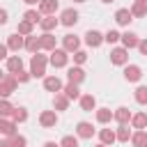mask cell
<instances>
[{"label": "cell", "instance_id": "obj_1", "mask_svg": "<svg viewBox=\"0 0 147 147\" xmlns=\"http://www.w3.org/2000/svg\"><path fill=\"white\" fill-rule=\"evenodd\" d=\"M46 64H48V57L44 53H32V57H30V76L32 78H44L46 76Z\"/></svg>", "mask_w": 147, "mask_h": 147}, {"label": "cell", "instance_id": "obj_2", "mask_svg": "<svg viewBox=\"0 0 147 147\" xmlns=\"http://www.w3.org/2000/svg\"><path fill=\"white\" fill-rule=\"evenodd\" d=\"M110 64H115V67H126V64H129V51H126L124 46H115V48L110 51Z\"/></svg>", "mask_w": 147, "mask_h": 147}, {"label": "cell", "instance_id": "obj_3", "mask_svg": "<svg viewBox=\"0 0 147 147\" xmlns=\"http://www.w3.org/2000/svg\"><path fill=\"white\" fill-rule=\"evenodd\" d=\"M16 85H18V80H16L11 74H7V76L0 80V99H9V94L16 92Z\"/></svg>", "mask_w": 147, "mask_h": 147}, {"label": "cell", "instance_id": "obj_4", "mask_svg": "<svg viewBox=\"0 0 147 147\" xmlns=\"http://www.w3.org/2000/svg\"><path fill=\"white\" fill-rule=\"evenodd\" d=\"M69 57H71V55H69L67 51H62V48H55V51L48 55V62H51L55 69H62V67H67V64H69Z\"/></svg>", "mask_w": 147, "mask_h": 147}, {"label": "cell", "instance_id": "obj_5", "mask_svg": "<svg viewBox=\"0 0 147 147\" xmlns=\"http://www.w3.org/2000/svg\"><path fill=\"white\" fill-rule=\"evenodd\" d=\"M94 133H96V129L92 126V122H85V119H83V122L76 124V138H78V140H90Z\"/></svg>", "mask_w": 147, "mask_h": 147}, {"label": "cell", "instance_id": "obj_6", "mask_svg": "<svg viewBox=\"0 0 147 147\" xmlns=\"http://www.w3.org/2000/svg\"><path fill=\"white\" fill-rule=\"evenodd\" d=\"M78 23V11L74 9V7H67V9H62V14H60V25H64V28H71V25H76Z\"/></svg>", "mask_w": 147, "mask_h": 147}, {"label": "cell", "instance_id": "obj_7", "mask_svg": "<svg viewBox=\"0 0 147 147\" xmlns=\"http://www.w3.org/2000/svg\"><path fill=\"white\" fill-rule=\"evenodd\" d=\"M62 51H67L69 55L76 53V51H80V37H76V34H64V37H62Z\"/></svg>", "mask_w": 147, "mask_h": 147}, {"label": "cell", "instance_id": "obj_8", "mask_svg": "<svg viewBox=\"0 0 147 147\" xmlns=\"http://www.w3.org/2000/svg\"><path fill=\"white\" fill-rule=\"evenodd\" d=\"M39 124H41L44 129H53V126L57 124V113H55V110H41V113H39Z\"/></svg>", "mask_w": 147, "mask_h": 147}, {"label": "cell", "instance_id": "obj_9", "mask_svg": "<svg viewBox=\"0 0 147 147\" xmlns=\"http://www.w3.org/2000/svg\"><path fill=\"white\" fill-rule=\"evenodd\" d=\"M37 7H39V14L41 16H55V11L60 9V2L57 0H41Z\"/></svg>", "mask_w": 147, "mask_h": 147}, {"label": "cell", "instance_id": "obj_10", "mask_svg": "<svg viewBox=\"0 0 147 147\" xmlns=\"http://www.w3.org/2000/svg\"><path fill=\"white\" fill-rule=\"evenodd\" d=\"M119 41H122V46L126 48V51H131V48H138V41H140V37L136 34V32H122L119 34Z\"/></svg>", "mask_w": 147, "mask_h": 147}, {"label": "cell", "instance_id": "obj_11", "mask_svg": "<svg viewBox=\"0 0 147 147\" xmlns=\"http://www.w3.org/2000/svg\"><path fill=\"white\" fill-rule=\"evenodd\" d=\"M5 46H7L11 53H18V51L25 46V37H21L18 32H14V34H9V37H7V44H5Z\"/></svg>", "mask_w": 147, "mask_h": 147}, {"label": "cell", "instance_id": "obj_12", "mask_svg": "<svg viewBox=\"0 0 147 147\" xmlns=\"http://www.w3.org/2000/svg\"><path fill=\"white\" fill-rule=\"evenodd\" d=\"M39 44H41V51H48V53H53L57 48V39H55L53 32H44L39 37Z\"/></svg>", "mask_w": 147, "mask_h": 147}, {"label": "cell", "instance_id": "obj_13", "mask_svg": "<svg viewBox=\"0 0 147 147\" xmlns=\"http://www.w3.org/2000/svg\"><path fill=\"white\" fill-rule=\"evenodd\" d=\"M5 62H7V74L16 76L18 71H23V57L21 55H9Z\"/></svg>", "mask_w": 147, "mask_h": 147}, {"label": "cell", "instance_id": "obj_14", "mask_svg": "<svg viewBox=\"0 0 147 147\" xmlns=\"http://www.w3.org/2000/svg\"><path fill=\"white\" fill-rule=\"evenodd\" d=\"M62 80L57 78V76H44V90L46 92H53V94H57V92H62Z\"/></svg>", "mask_w": 147, "mask_h": 147}, {"label": "cell", "instance_id": "obj_15", "mask_svg": "<svg viewBox=\"0 0 147 147\" xmlns=\"http://www.w3.org/2000/svg\"><path fill=\"white\" fill-rule=\"evenodd\" d=\"M85 44H87L90 48H99V46L103 44V34H101L99 30H87V32H85Z\"/></svg>", "mask_w": 147, "mask_h": 147}, {"label": "cell", "instance_id": "obj_16", "mask_svg": "<svg viewBox=\"0 0 147 147\" xmlns=\"http://www.w3.org/2000/svg\"><path fill=\"white\" fill-rule=\"evenodd\" d=\"M124 78H126L129 83H138V80L142 78V69H140L138 64H126V67H124Z\"/></svg>", "mask_w": 147, "mask_h": 147}, {"label": "cell", "instance_id": "obj_17", "mask_svg": "<svg viewBox=\"0 0 147 147\" xmlns=\"http://www.w3.org/2000/svg\"><path fill=\"white\" fill-rule=\"evenodd\" d=\"M67 78H69V83H74V85H80L83 80H85V69L83 67H69V71H67Z\"/></svg>", "mask_w": 147, "mask_h": 147}, {"label": "cell", "instance_id": "obj_18", "mask_svg": "<svg viewBox=\"0 0 147 147\" xmlns=\"http://www.w3.org/2000/svg\"><path fill=\"white\" fill-rule=\"evenodd\" d=\"M131 115H133V113H131L126 106H119L117 110H113V119H115L117 124H129V122H131Z\"/></svg>", "mask_w": 147, "mask_h": 147}, {"label": "cell", "instance_id": "obj_19", "mask_svg": "<svg viewBox=\"0 0 147 147\" xmlns=\"http://www.w3.org/2000/svg\"><path fill=\"white\" fill-rule=\"evenodd\" d=\"M131 21H133V16H131L129 7H119V9L115 11V23H117V25H122V28H124V25H129Z\"/></svg>", "mask_w": 147, "mask_h": 147}, {"label": "cell", "instance_id": "obj_20", "mask_svg": "<svg viewBox=\"0 0 147 147\" xmlns=\"http://www.w3.org/2000/svg\"><path fill=\"white\" fill-rule=\"evenodd\" d=\"M16 133V124L11 122V117H0V136L9 138Z\"/></svg>", "mask_w": 147, "mask_h": 147}, {"label": "cell", "instance_id": "obj_21", "mask_svg": "<svg viewBox=\"0 0 147 147\" xmlns=\"http://www.w3.org/2000/svg\"><path fill=\"white\" fill-rule=\"evenodd\" d=\"M80 108L85 110V113H92V110H96V96L94 94H80Z\"/></svg>", "mask_w": 147, "mask_h": 147}, {"label": "cell", "instance_id": "obj_22", "mask_svg": "<svg viewBox=\"0 0 147 147\" xmlns=\"http://www.w3.org/2000/svg\"><path fill=\"white\" fill-rule=\"evenodd\" d=\"M57 25H60V18H55V16H41V21H39V28L44 32H53Z\"/></svg>", "mask_w": 147, "mask_h": 147}, {"label": "cell", "instance_id": "obj_23", "mask_svg": "<svg viewBox=\"0 0 147 147\" xmlns=\"http://www.w3.org/2000/svg\"><path fill=\"white\" fill-rule=\"evenodd\" d=\"M133 147H142V145H147V131L145 129H136L133 133H131V140H129Z\"/></svg>", "mask_w": 147, "mask_h": 147}, {"label": "cell", "instance_id": "obj_24", "mask_svg": "<svg viewBox=\"0 0 147 147\" xmlns=\"http://www.w3.org/2000/svg\"><path fill=\"white\" fill-rule=\"evenodd\" d=\"M94 117H96L99 124H110L113 122V110L110 108H96L94 110Z\"/></svg>", "mask_w": 147, "mask_h": 147}, {"label": "cell", "instance_id": "obj_25", "mask_svg": "<svg viewBox=\"0 0 147 147\" xmlns=\"http://www.w3.org/2000/svg\"><path fill=\"white\" fill-rule=\"evenodd\" d=\"M131 129H129V124H119L117 129H115V138H117V142H129L131 140Z\"/></svg>", "mask_w": 147, "mask_h": 147}, {"label": "cell", "instance_id": "obj_26", "mask_svg": "<svg viewBox=\"0 0 147 147\" xmlns=\"http://www.w3.org/2000/svg\"><path fill=\"white\" fill-rule=\"evenodd\" d=\"M99 140H101V145H106V147H110L113 142H117L115 129H101V131H99Z\"/></svg>", "mask_w": 147, "mask_h": 147}, {"label": "cell", "instance_id": "obj_27", "mask_svg": "<svg viewBox=\"0 0 147 147\" xmlns=\"http://www.w3.org/2000/svg\"><path fill=\"white\" fill-rule=\"evenodd\" d=\"M129 124L131 129H147V113H133Z\"/></svg>", "mask_w": 147, "mask_h": 147}, {"label": "cell", "instance_id": "obj_28", "mask_svg": "<svg viewBox=\"0 0 147 147\" xmlns=\"http://www.w3.org/2000/svg\"><path fill=\"white\" fill-rule=\"evenodd\" d=\"M28 53H39L41 51V44H39V37L37 34H30V37H25V46H23Z\"/></svg>", "mask_w": 147, "mask_h": 147}, {"label": "cell", "instance_id": "obj_29", "mask_svg": "<svg viewBox=\"0 0 147 147\" xmlns=\"http://www.w3.org/2000/svg\"><path fill=\"white\" fill-rule=\"evenodd\" d=\"M62 94H64L69 101H74V99H80V90H78V85H74V83H67V85L62 87Z\"/></svg>", "mask_w": 147, "mask_h": 147}, {"label": "cell", "instance_id": "obj_30", "mask_svg": "<svg viewBox=\"0 0 147 147\" xmlns=\"http://www.w3.org/2000/svg\"><path fill=\"white\" fill-rule=\"evenodd\" d=\"M69 108V99L62 94V92H57L55 96H53V110L57 113V110H67Z\"/></svg>", "mask_w": 147, "mask_h": 147}, {"label": "cell", "instance_id": "obj_31", "mask_svg": "<svg viewBox=\"0 0 147 147\" xmlns=\"http://www.w3.org/2000/svg\"><path fill=\"white\" fill-rule=\"evenodd\" d=\"M129 11H131L133 18H142V16H147V5L145 2H133L129 7Z\"/></svg>", "mask_w": 147, "mask_h": 147}, {"label": "cell", "instance_id": "obj_32", "mask_svg": "<svg viewBox=\"0 0 147 147\" xmlns=\"http://www.w3.org/2000/svg\"><path fill=\"white\" fill-rule=\"evenodd\" d=\"M23 21H28V23H32V25H39V21H41V14H39V9H34V7L25 9V14H23Z\"/></svg>", "mask_w": 147, "mask_h": 147}, {"label": "cell", "instance_id": "obj_33", "mask_svg": "<svg viewBox=\"0 0 147 147\" xmlns=\"http://www.w3.org/2000/svg\"><path fill=\"white\" fill-rule=\"evenodd\" d=\"M11 122H14V124H23V122H28V108H23V106L14 108V113H11Z\"/></svg>", "mask_w": 147, "mask_h": 147}, {"label": "cell", "instance_id": "obj_34", "mask_svg": "<svg viewBox=\"0 0 147 147\" xmlns=\"http://www.w3.org/2000/svg\"><path fill=\"white\" fill-rule=\"evenodd\" d=\"M133 99H136V103L147 106V85H138L136 92H133Z\"/></svg>", "mask_w": 147, "mask_h": 147}, {"label": "cell", "instance_id": "obj_35", "mask_svg": "<svg viewBox=\"0 0 147 147\" xmlns=\"http://www.w3.org/2000/svg\"><path fill=\"white\" fill-rule=\"evenodd\" d=\"M32 30H34V25H32V23H28V21H18V25H16V32H18L21 37H30V34H32Z\"/></svg>", "mask_w": 147, "mask_h": 147}, {"label": "cell", "instance_id": "obj_36", "mask_svg": "<svg viewBox=\"0 0 147 147\" xmlns=\"http://www.w3.org/2000/svg\"><path fill=\"white\" fill-rule=\"evenodd\" d=\"M7 140H9V147H25V145H28V138H25V136H21V133L9 136Z\"/></svg>", "mask_w": 147, "mask_h": 147}, {"label": "cell", "instance_id": "obj_37", "mask_svg": "<svg viewBox=\"0 0 147 147\" xmlns=\"http://www.w3.org/2000/svg\"><path fill=\"white\" fill-rule=\"evenodd\" d=\"M14 113V106L9 99H0V117H11Z\"/></svg>", "mask_w": 147, "mask_h": 147}, {"label": "cell", "instance_id": "obj_38", "mask_svg": "<svg viewBox=\"0 0 147 147\" xmlns=\"http://www.w3.org/2000/svg\"><path fill=\"white\" fill-rule=\"evenodd\" d=\"M71 57H74V64H76V67H80V64L87 62V53H85V51H76V53H71Z\"/></svg>", "mask_w": 147, "mask_h": 147}, {"label": "cell", "instance_id": "obj_39", "mask_svg": "<svg viewBox=\"0 0 147 147\" xmlns=\"http://www.w3.org/2000/svg\"><path fill=\"white\" fill-rule=\"evenodd\" d=\"M60 147H78V138L76 136H62Z\"/></svg>", "mask_w": 147, "mask_h": 147}, {"label": "cell", "instance_id": "obj_40", "mask_svg": "<svg viewBox=\"0 0 147 147\" xmlns=\"http://www.w3.org/2000/svg\"><path fill=\"white\" fill-rule=\"evenodd\" d=\"M103 41H106V44H117V41H119V32H117V30H108V32L103 34Z\"/></svg>", "mask_w": 147, "mask_h": 147}, {"label": "cell", "instance_id": "obj_41", "mask_svg": "<svg viewBox=\"0 0 147 147\" xmlns=\"http://www.w3.org/2000/svg\"><path fill=\"white\" fill-rule=\"evenodd\" d=\"M14 78H16L18 83H28V80H30L32 76H30V71H25V69H23V71H18V74H16Z\"/></svg>", "mask_w": 147, "mask_h": 147}, {"label": "cell", "instance_id": "obj_42", "mask_svg": "<svg viewBox=\"0 0 147 147\" xmlns=\"http://www.w3.org/2000/svg\"><path fill=\"white\" fill-rule=\"evenodd\" d=\"M7 21H9V11L0 7V25H7Z\"/></svg>", "mask_w": 147, "mask_h": 147}, {"label": "cell", "instance_id": "obj_43", "mask_svg": "<svg viewBox=\"0 0 147 147\" xmlns=\"http://www.w3.org/2000/svg\"><path fill=\"white\" fill-rule=\"evenodd\" d=\"M7 57H9V48H7L5 44H0V62H2V60H7Z\"/></svg>", "mask_w": 147, "mask_h": 147}, {"label": "cell", "instance_id": "obj_44", "mask_svg": "<svg viewBox=\"0 0 147 147\" xmlns=\"http://www.w3.org/2000/svg\"><path fill=\"white\" fill-rule=\"evenodd\" d=\"M138 51H140L142 55H147V39H140V41H138Z\"/></svg>", "mask_w": 147, "mask_h": 147}, {"label": "cell", "instance_id": "obj_45", "mask_svg": "<svg viewBox=\"0 0 147 147\" xmlns=\"http://www.w3.org/2000/svg\"><path fill=\"white\" fill-rule=\"evenodd\" d=\"M41 147H60V142H53V140H46Z\"/></svg>", "mask_w": 147, "mask_h": 147}, {"label": "cell", "instance_id": "obj_46", "mask_svg": "<svg viewBox=\"0 0 147 147\" xmlns=\"http://www.w3.org/2000/svg\"><path fill=\"white\" fill-rule=\"evenodd\" d=\"M23 2H25V5H28V7H34V5H39V2H41V0H23Z\"/></svg>", "mask_w": 147, "mask_h": 147}, {"label": "cell", "instance_id": "obj_47", "mask_svg": "<svg viewBox=\"0 0 147 147\" xmlns=\"http://www.w3.org/2000/svg\"><path fill=\"white\" fill-rule=\"evenodd\" d=\"M0 147H9V140H7V138H2V140H0Z\"/></svg>", "mask_w": 147, "mask_h": 147}, {"label": "cell", "instance_id": "obj_48", "mask_svg": "<svg viewBox=\"0 0 147 147\" xmlns=\"http://www.w3.org/2000/svg\"><path fill=\"white\" fill-rule=\"evenodd\" d=\"M5 76H7V74H5V71H2V69H0V80H2V78H5Z\"/></svg>", "mask_w": 147, "mask_h": 147}, {"label": "cell", "instance_id": "obj_49", "mask_svg": "<svg viewBox=\"0 0 147 147\" xmlns=\"http://www.w3.org/2000/svg\"><path fill=\"white\" fill-rule=\"evenodd\" d=\"M101 2H106V5H110V2H115V0H101Z\"/></svg>", "mask_w": 147, "mask_h": 147}, {"label": "cell", "instance_id": "obj_50", "mask_svg": "<svg viewBox=\"0 0 147 147\" xmlns=\"http://www.w3.org/2000/svg\"><path fill=\"white\" fill-rule=\"evenodd\" d=\"M133 2H145V5H147V0H133Z\"/></svg>", "mask_w": 147, "mask_h": 147}, {"label": "cell", "instance_id": "obj_51", "mask_svg": "<svg viewBox=\"0 0 147 147\" xmlns=\"http://www.w3.org/2000/svg\"><path fill=\"white\" fill-rule=\"evenodd\" d=\"M74 2H87V0H74Z\"/></svg>", "mask_w": 147, "mask_h": 147}, {"label": "cell", "instance_id": "obj_52", "mask_svg": "<svg viewBox=\"0 0 147 147\" xmlns=\"http://www.w3.org/2000/svg\"><path fill=\"white\" fill-rule=\"evenodd\" d=\"M94 147H106V145H101V142H99V145H94Z\"/></svg>", "mask_w": 147, "mask_h": 147}, {"label": "cell", "instance_id": "obj_53", "mask_svg": "<svg viewBox=\"0 0 147 147\" xmlns=\"http://www.w3.org/2000/svg\"><path fill=\"white\" fill-rule=\"evenodd\" d=\"M142 147H147V145H142Z\"/></svg>", "mask_w": 147, "mask_h": 147}]
</instances>
